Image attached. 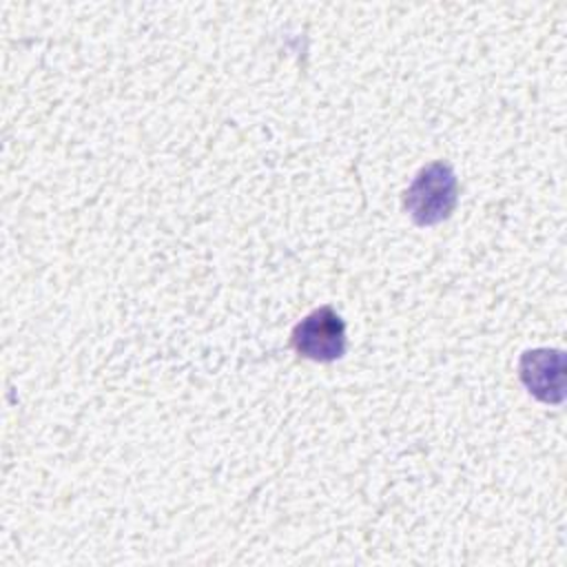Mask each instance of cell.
<instances>
[{
	"mask_svg": "<svg viewBox=\"0 0 567 567\" xmlns=\"http://www.w3.org/2000/svg\"><path fill=\"white\" fill-rule=\"evenodd\" d=\"M292 346L295 350L319 363L337 361L346 354L348 337H346V321L332 306H321L308 312L292 330Z\"/></svg>",
	"mask_w": 567,
	"mask_h": 567,
	"instance_id": "cell-2",
	"label": "cell"
},
{
	"mask_svg": "<svg viewBox=\"0 0 567 567\" xmlns=\"http://www.w3.org/2000/svg\"><path fill=\"white\" fill-rule=\"evenodd\" d=\"M518 374L529 394L543 403H560L565 396V357L560 350L538 348L520 357Z\"/></svg>",
	"mask_w": 567,
	"mask_h": 567,
	"instance_id": "cell-3",
	"label": "cell"
},
{
	"mask_svg": "<svg viewBox=\"0 0 567 567\" xmlns=\"http://www.w3.org/2000/svg\"><path fill=\"white\" fill-rule=\"evenodd\" d=\"M458 202V179L450 164L432 162L423 166L408 190L403 206L414 224L434 226L452 215Z\"/></svg>",
	"mask_w": 567,
	"mask_h": 567,
	"instance_id": "cell-1",
	"label": "cell"
}]
</instances>
